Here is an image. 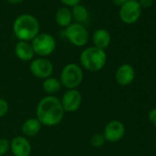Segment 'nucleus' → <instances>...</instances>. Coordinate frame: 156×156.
I'll list each match as a JSON object with an SVG mask.
<instances>
[{
	"label": "nucleus",
	"instance_id": "f257e3e1",
	"mask_svg": "<svg viewBox=\"0 0 156 156\" xmlns=\"http://www.w3.org/2000/svg\"><path fill=\"white\" fill-rule=\"evenodd\" d=\"M64 113L60 99L53 96L41 98L36 108V118L41 125L47 127L57 126L62 120Z\"/></svg>",
	"mask_w": 156,
	"mask_h": 156
},
{
	"label": "nucleus",
	"instance_id": "f03ea898",
	"mask_svg": "<svg viewBox=\"0 0 156 156\" xmlns=\"http://www.w3.org/2000/svg\"><path fill=\"white\" fill-rule=\"evenodd\" d=\"M12 29L20 41L30 42L40 33V23L34 16L22 14L15 20Z\"/></svg>",
	"mask_w": 156,
	"mask_h": 156
},
{
	"label": "nucleus",
	"instance_id": "7ed1b4c3",
	"mask_svg": "<svg viewBox=\"0 0 156 156\" xmlns=\"http://www.w3.org/2000/svg\"><path fill=\"white\" fill-rule=\"evenodd\" d=\"M79 60L84 69L90 72H98L106 65L107 54L104 50L91 46L83 50Z\"/></svg>",
	"mask_w": 156,
	"mask_h": 156
},
{
	"label": "nucleus",
	"instance_id": "20e7f679",
	"mask_svg": "<svg viewBox=\"0 0 156 156\" xmlns=\"http://www.w3.org/2000/svg\"><path fill=\"white\" fill-rule=\"evenodd\" d=\"M84 79V72L80 65L71 62L63 66L60 74V82L66 89H76Z\"/></svg>",
	"mask_w": 156,
	"mask_h": 156
},
{
	"label": "nucleus",
	"instance_id": "39448f33",
	"mask_svg": "<svg viewBox=\"0 0 156 156\" xmlns=\"http://www.w3.org/2000/svg\"><path fill=\"white\" fill-rule=\"evenodd\" d=\"M30 44L34 53L43 58L52 54L56 49V41L49 33H39L30 41Z\"/></svg>",
	"mask_w": 156,
	"mask_h": 156
},
{
	"label": "nucleus",
	"instance_id": "423d86ee",
	"mask_svg": "<svg viewBox=\"0 0 156 156\" xmlns=\"http://www.w3.org/2000/svg\"><path fill=\"white\" fill-rule=\"evenodd\" d=\"M64 36L71 44L76 47H84L89 41V33L86 27L75 22L65 28Z\"/></svg>",
	"mask_w": 156,
	"mask_h": 156
},
{
	"label": "nucleus",
	"instance_id": "0eeeda50",
	"mask_svg": "<svg viewBox=\"0 0 156 156\" xmlns=\"http://www.w3.org/2000/svg\"><path fill=\"white\" fill-rule=\"evenodd\" d=\"M119 19L125 24L136 23L141 15V8L137 0H129L123 6L120 7Z\"/></svg>",
	"mask_w": 156,
	"mask_h": 156
},
{
	"label": "nucleus",
	"instance_id": "6e6552de",
	"mask_svg": "<svg viewBox=\"0 0 156 156\" xmlns=\"http://www.w3.org/2000/svg\"><path fill=\"white\" fill-rule=\"evenodd\" d=\"M60 101L64 112L73 113L80 108L83 98L77 89H67Z\"/></svg>",
	"mask_w": 156,
	"mask_h": 156
},
{
	"label": "nucleus",
	"instance_id": "1a4fd4ad",
	"mask_svg": "<svg viewBox=\"0 0 156 156\" xmlns=\"http://www.w3.org/2000/svg\"><path fill=\"white\" fill-rule=\"evenodd\" d=\"M30 70L35 77L44 80L51 76L53 73V64L50 60L40 57L31 61Z\"/></svg>",
	"mask_w": 156,
	"mask_h": 156
},
{
	"label": "nucleus",
	"instance_id": "9d476101",
	"mask_svg": "<svg viewBox=\"0 0 156 156\" xmlns=\"http://www.w3.org/2000/svg\"><path fill=\"white\" fill-rule=\"evenodd\" d=\"M125 134V126L119 120H111L109 121L105 129L103 135L106 139V141L117 142L120 140Z\"/></svg>",
	"mask_w": 156,
	"mask_h": 156
},
{
	"label": "nucleus",
	"instance_id": "9b49d317",
	"mask_svg": "<svg viewBox=\"0 0 156 156\" xmlns=\"http://www.w3.org/2000/svg\"><path fill=\"white\" fill-rule=\"evenodd\" d=\"M10 151L14 156H30L31 144L27 138L17 136L10 141Z\"/></svg>",
	"mask_w": 156,
	"mask_h": 156
},
{
	"label": "nucleus",
	"instance_id": "f8f14e48",
	"mask_svg": "<svg viewBox=\"0 0 156 156\" xmlns=\"http://www.w3.org/2000/svg\"><path fill=\"white\" fill-rule=\"evenodd\" d=\"M116 81L119 86L126 87L130 85L135 78V70L129 63H123L116 71Z\"/></svg>",
	"mask_w": 156,
	"mask_h": 156
},
{
	"label": "nucleus",
	"instance_id": "ddd939ff",
	"mask_svg": "<svg viewBox=\"0 0 156 156\" xmlns=\"http://www.w3.org/2000/svg\"><path fill=\"white\" fill-rule=\"evenodd\" d=\"M15 54L22 62H30L35 55L30 42L28 41H19L15 46Z\"/></svg>",
	"mask_w": 156,
	"mask_h": 156
},
{
	"label": "nucleus",
	"instance_id": "4468645a",
	"mask_svg": "<svg viewBox=\"0 0 156 156\" xmlns=\"http://www.w3.org/2000/svg\"><path fill=\"white\" fill-rule=\"evenodd\" d=\"M92 40L95 47L105 51V49H107L111 42V36L107 30L98 29L94 31Z\"/></svg>",
	"mask_w": 156,
	"mask_h": 156
},
{
	"label": "nucleus",
	"instance_id": "2eb2a0df",
	"mask_svg": "<svg viewBox=\"0 0 156 156\" xmlns=\"http://www.w3.org/2000/svg\"><path fill=\"white\" fill-rule=\"evenodd\" d=\"M41 127L42 125L37 118H30L23 122L21 129L24 135L28 137H34L39 134L41 129Z\"/></svg>",
	"mask_w": 156,
	"mask_h": 156
},
{
	"label": "nucleus",
	"instance_id": "dca6fc26",
	"mask_svg": "<svg viewBox=\"0 0 156 156\" xmlns=\"http://www.w3.org/2000/svg\"><path fill=\"white\" fill-rule=\"evenodd\" d=\"M72 20H73L72 13L68 8L63 7V8L59 9L56 11L55 21L60 27H62V28L68 27L70 24H72Z\"/></svg>",
	"mask_w": 156,
	"mask_h": 156
},
{
	"label": "nucleus",
	"instance_id": "f3484780",
	"mask_svg": "<svg viewBox=\"0 0 156 156\" xmlns=\"http://www.w3.org/2000/svg\"><path fill=\"white\" fill-rule=\"evenodd\" d=\"M71 13H72V17H73V20H74V22L79 23V24H83L84 22H86L89 17L87 9L81 4H78V5L73 7Z\"/></svg>",
	"mask_w": 156,
	"mask_h": 156
},
{
	"label": "nucleus",
	"instance_id": "a211bd4d",
	"mask_svg": "<svg viewBox=\"0 0 156 156\" xmlns=\"http://www.w3.org/2000/svg\"><path fill=\"white\" fill-rule=\"evenodd\" d=\"M61 82L55 77H49L43 80L42 82V89L45 93L49 96H52L53 94L57 93L61 89Z\"/></svg>",
	"mask_w": 156,
	"mask_h": 156
},
{
	"label": "nucleus",
	"instance_id": "6ab92c4d",
	"mask_svg": "<svg viewBox=\"0 0 156 156\" xmlns=\"http://www.w3.org/2000/svg\"><path fill=\"white\" fill-rule=\"evenodd\" d=\"M90 142H91V145L95 148H99L101 146H103L106 142V139L104 137L103 134L101 133H96L94 134L92 137H91V140H90Z\"/></svg>",
	"mask_w": 156,
	"mask_h": 156
},
{
	"label": "nucleus",
	"instance_id": "aec40b11",
	"mask_svg": "<svg viewBox=\"0 0 156 156\" xmlns=\"http://www.w3.org/2000/svg\"><path fill=\"white\" fill-rule=\"evenodd\" d=\"M10 150V142L8 139L0 138V156H4Z\"/></svg>",
	"mask_w": 156,
	"mask_h": 156
},
{
	"label": "nucleus",
	"instance_id": "412c9836",
	"mask_svg": "<svg viewBox=\"0 0 156 156\" xmlns=\"http://www.w3.org/2000/svg\"><path fill=\"white\" fill-rule=\"evenodd\" d=\"M9 102L4 99V98H0V118H3L9 113Z\"/></svg>",
	"mask_w": 156,
	"mask_h": 156
},
{
	"label": "nucleus",
	"instance_id": "4be33fe9",
	"mask_svg": "<svg viewBox=\"0 0 156 156\" xmlns=\"http://www.w3.org/2000/svg\"><path fill=\"white\" fill-rule=\"evenodd\" d=\"M60 1L67 8V7H74L78 4H80L81 2V0H60Z\"/></svg>",
	"mask_w": 156,
	"mask_h": 156
},
{
	"label": "nucleus",
	"instance_id": "5701e85b",
	"mask_svg": "<svg viewBox=\"0 0 156 156\" xmlns=\"http://www.w3.org/2000/svg\"><path fill=\"white\" fill-rule=\"evenodd\" d=\"M138 2L141 9H148V8L151 7V5L153 3V0H139Z\"/></svg>",
	"mask_w": 156,
	"mask_h": 156
},
{
	"label": "nucleus",
	"instance_id": "b1692460",
	"mask_svg": "<svg viewBox=\"0 0 156 156\" xmlns=\"http://www.w3.org/2000/svg\"><path fill=\"white\" fill-rule=\"evenodd\" d=\"M149 120L156 127V108L151 109L149 113Z\"/></svg>",
	"mask_w": 156,
	"mask_h": 156
},
{
	"label": "nucleus",
	"instance_id": "393cba45",
	"mask_svg": "<svg viewBox=\"0 0 156 156\" xmlns=\"http://www.w3.org/2000/svg\"><path fill=\"white\" fill-rule=\"evenodd\" d=\"M129 0H113V3H114V5L115 6H117V7H121V6H123L126 2H128Z\"/></svg>",
	"mask_w": 156,
	"mask_h": 156
},
{
	"label": "nucleus",
	"instance_id": "a878e982",
	"mask_svg": "<svg viewBox=\"0 0 156 156\" xmlns=\"http://www.w3.org/2000/svg\"><path fill=\"white\" fill-rule=\"evenodd\" d=\"M6 1L11 5H19V4L22 3L24 0H6Z\"/></svg>",
	"mask_w": 156,
	"mask_h": 156
},
{
	"label": "nucleus",
	"instance_id": "bb28decb",
	"mask_svg": "<svg viewBox=\"0 0 156 156\" xmlns=\"http://www.w3.org/2000/svg\"><path fill=\"white\" fill-rule=\"evenodd\" d=\"M155 8H156V3H155Z\"/></svg>",
	"mask_w": 156,
	"mask_h": 156
},
{
	"label": "nucleus",
	"instance_id": "cd10ccee",
	"mask_svg": "<svg viewBox=\"0 0 156 156\" xmlns=\"http://www.w3.org/2000/svg\"><path fill=\"white\" fill-rule=\"evenodd\" d=\"M137 1H138V0H137Z\"/></svg>",
	"mask_w": 156,
	"mask_h": 156
}]
</instances>
